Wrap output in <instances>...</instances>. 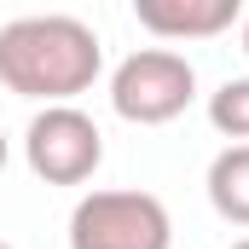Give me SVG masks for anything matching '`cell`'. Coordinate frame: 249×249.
Returning a JSON list of instances; mask_svg holds the SVG:
<instances>
[{"instance_id":"cell-1","label":"cell","mask_w":249,"mask_h":249,"mask_svg":"<svg viewBox=\"0 0 249 249\" xmlns=\"http://www.w3.org/2000/svg\"><path fill=\"white\" fill-rule=\"evenodd\" d=\"M105 70V47L93 35V23L70 18V12H35V18H12L0 29V87L35 105H70L75 93H87Z\"/></svg>"},{"instance_id":"cell-2","label":"cell","mask_w":249,"mask_h":249,"mask_svg":"<svg viewBox=\"0 0 249 249\" xmlns=\"http://www.w3.org/2000/svg\"><path fill=\"white\" fill-rule=\"evenodd\" d=\"M70 249H174V220L157 191H87L70 209Z\"/></svg>"},{"instance_id":"cell-3","label":"cell","mask_w":249,"mask_h":249,"mask_svg":"<svg viewBox=\"0 0 249 249\" xmlns=\"http://www.w3.org/2000/svg\"><path fill=\"white\" fill-rule=\"evenodd\" d=\"M191 99H197V70L174 47H139L110 75L116 116L122 122H139V127H162V122H174V116H186Z\"/></svg>"},{"instance_id":"cell-4","label":"cell","mask_w":249,"mask_h":249,"mask_svg":"<svg viewBox=\"0 0 249 249\" xmlns=\"http://www.w3.org/2000/svg\"><path fill=\"white\" fill-rule=\"evenodd\" d=\"M23 157H29L35 180H47V186H81L105 162V133L75 105H47L23 127Z\"/></svg>"},{"instance_id":"cell-5","label":"cell","mask_w":249,"mask_h":249,"mask_svg":"<svg viewBox=\"0 0 249 249\" xmlns=\"http://www.w3.org/2000/svg\"><path fill=\"white\" fill-rule=\"evenodd\" d=\"M133 18L162 41H214L232 23H244V6L238 0H133Z\"/></svg>"},{"instance_id":"cell-6","label":"cell","mask_w":249,"mask_h":249,"mask_svg":"<svg viewBox=\"0 0 249 249\" xmlns=\"http://www.w3.org/2000/svg\"><path fill=\"white\" fill-rule=\"evenodd\" d=\"M209 203L220 220L249 226V145H226L209 162Z\"/></svg>"},{"instance_id":"cell-7","label":"cell","mask_w":249,"mask_h":249,"mask_svg":"<svg viewBox=\"0 0 249 249\" xmlns=\"http://www.w3.org/2000/svg\"><path fill=\"white\" fill-rule=\"evenodd\" d=\"M209 122H214V133H226V139L249 145V75L220 81V87L209 93Z\"/></svg>"},{"instance_id":"cell-8","label":"cell","mask_w":249,"mask_h":249,"mask_svg":"<svg viewBox=\"0 0 249 249\" xmlns=\"http://www.w3.org/2000/svg\"><path fill=\"white\" fill-rule=\"evenodd\" d=\"M238 41H244V58H249V12H244V23H238Z\"/></svg>"},{"instance_id":"cell-9","label":"cell","mask_w":249,"mask_h":249,"mask_svg":"<svg viewBox=\"0 0 249 249\" xmlns=\"http://www.w3.org/2000/svg\"><path fill=\"white\" fill-rule=\"evenodd\" d=\"M6 157H12V145H6V133H0V174H6Z\"/></svg>"},{"instance_id":"cell-10","label":"cell","mask_w":249,"mask_h":249,"mask_svg":"<svg viewBox=\"0 0 249 249\" xmlns=\"http://www.w3.org/2000/svg\"><path fill=\"white\" fill-rule=\"evenodd\" d=\"M232 249H249V238H238V244H232Z\"/></svg>"},{"instance_id":"cell-11","label":"cell","mask_w":249,"mask_h":249,"mask_svg":"<svg viewBox=\"0 0 249 249\" xmlns=\"http://www.w3.org/2000/svg\"><path fill=\"white\" fill-rule=\"evenodd\" d=\"M0 249H12V244H0Z\"/></svg>"}]
</instances>
